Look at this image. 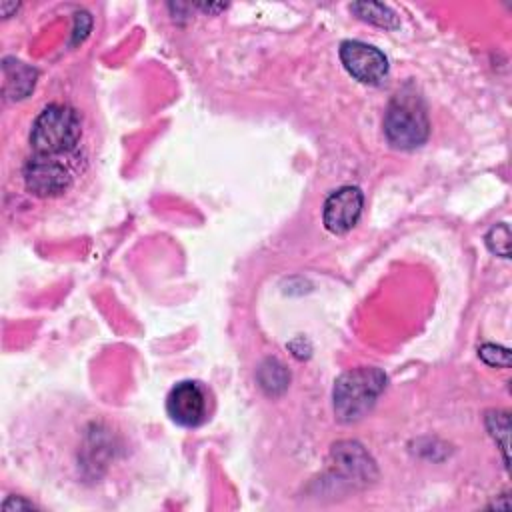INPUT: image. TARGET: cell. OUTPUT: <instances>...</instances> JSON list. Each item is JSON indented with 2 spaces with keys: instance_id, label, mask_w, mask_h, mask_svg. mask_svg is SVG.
Masks as SVG:
<instances>
[{
  "instance_id": "obj_1",
  "label": "cell",
  "mask_w": 512,
  "mask_h": 512,
  "mask_svg": "<svg viewBox=\"0 0 512 512\" xmlns=\"http://www.w3.org/2000/svg\"><path fill=\"white\" fill-rule=\"evenodd\" d=\"M82 136V122L74 108L66 104L46 106L30 130V146L38 156L60 158L72 152Z\"/></svg>"
},
{
  "instance_id": "obj_2",
  "label": "cell",
  "mask_w": 512,
  "mask_h": 512,
  "mask_svg": "<svg viewBox=\"0 0 512 512\" xmlns=\"http://www.w3.org/2000/svg\"><path fill=\"white\" fill-rule=\"evenodd\" d=\"M386 386V376L380 368H354L344 372L332 392L334 412L340 422L360 420L378 400Z\"/></svg>"
},
{
  "instance_id": "obj_3",
  "label": "cell",
  "mask_w": 512,
  "mask_h": 512,
  "mask_svg": "<svg viewBox=\"0 0 512 512\" xmlns=\"http://www.w3.org/2000/svg\"><path fill=\"white\" fill-rule=\"evenodd\" d=\"M430 122L416 94H396L384 116V134L394 148L410 150L426 142Z\"/></svg>"
},
{
  "instance_id": "obj_4",
  "label": "cell",
  "mask_w": 512,
  "mask_h": 512,
  "mask_svg": "<svg viewBox=\"0 0 512 512\" xmlns=\"http://www.w3.org/2000/svg\"><path fill=\"white\" fill-rule=\"evenodd\" d=\"M166 412L184 428H198L210 418V394L196 380L178 382L166 396Z\"/></svg>"
},
{
  "instance_id": "obj_5",
  "label": "cell",
  "mask_w": 512,
  "mask_h": 512,
  "mask_svg": "<svg viewBox=\"0 0 512 512\" xmlns=\"http://www.w3.org/2000/svg\"><path fill=\"white\" fill-rule=\"evenodd\" d=\"M26 190L40 198H54L64 194L72 184V174L60 158L32 154L24 164Z\"/></svg>"
},
{
  "instance_id": "obj_6",
  "label": "cell",
  "mask_w": 512,
  "mask_h": 512,
  "mask_svg": "<svg viewBox=\"0 0 512 512\" xmlns=\"http://www.w3.org/2000/svg\"><path fill=\"white\" fill-rule=\"evenodd\" d=\"M340 60L346 72L362 84H380L388 74L386 56L360 40H346L340 44Z\"/></svg>"
},
{
  "instance_id": "obj_7",
  "label": "cell",
  "mask_w": 512,
  "mask_h": 512,
  "mask_svg": "<svg viewBox=\"0 0 512 512\" xmlns=\"http://www.w3.org/2000/svg\"><path fill=\"white\" fill-rule=\"evenodd\" d=\"M362 206H364V196L360 188L342 186L334 190L324 202L322 220L326 230L332 234H346L356 226L362 214Z\"/></svg>"
},
{
  "instance_id": "obj_8",
  "label": "cell",
  "mask_w": 512,
  "mask_h": 512,
  "mask_svg": "<svg viewBox=\"0 0 512 512\" xmlns=\"http://www.w3.org/2000/svg\"><path fill=\"white\" fill-rule=\"evenodd\" d=\"M4 76H6V92L12 90V98H24L36 82V70L22 64V62H4Z\"/></svg>"
},
{
  "instance_id": "obj_9",
  "label": "cell",
  "mask_w": 512,
  "mask_h": 512,
  "mask_svg": "<svg viewBox=\"0 0 512 512\" xmlns=\"http://www.w3.org/2000/svg\"><path fill=\"white\" fill-rule=\"evenodd\" d=\"M288 372L286 368L278 362V360H272L268 358L262 366H260V372H258V382L260 386L268 392V394H280L286 390L288 386Z\"/></svg>"
},
{
  "instance_id": "obj_10",
  "label": "cell",
  "mask_w": 512,
  "mask_h": 512,
  "mask_svg": "<svg viewBox=\"0 0 512 512\" xmlns=\"http://www.w3.org/2000/svg\"><path fill=\"white\" fill-rule=\"evenodd\" d=\"M352 10L362 20L378 24V26H384V28H394L398 24L394 12L388 6L378 4V2H358V4H352Z\"/></svg>"
},
{
  "instance_id": "obj_11",
  "label": "cell",
  "mask_w": 512,
  "mask_h": 512,
  "mask_svg": "<svg viewBox=\"0 0 512 512\" xmlns=\"http://www.w3.org/2000/svg\"><path fill=\"white\" fill-rule=\"evenodd\" d=\"M478 354L490 366H504V368H508V364H510L508 350L500 348V346H494V344H484Z\"/></svg>"
}]
</instances>
